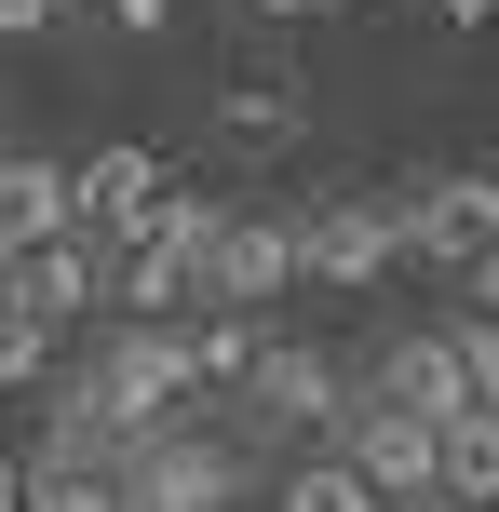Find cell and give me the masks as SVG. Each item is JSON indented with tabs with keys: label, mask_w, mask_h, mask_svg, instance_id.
Wrapping results in <instances>:
<instances>
[{
	"label": "cell",
	"mask_w": 499,
	"mask_h": 512,
	"mask_svg": "<svg viewBox=\"0 0 499 512\" xmlns=\"http://www.w3.org/2000/svg\"><path fill=\"white\" fill-rule=\"evenodd\" d=\"M0 310H14V256H0Z\"/></svg>",
	"instance_id": "23"
},
{
	"label": "cell",
	"mask_w": 499,
	"mask_h": 512,
	"mask_svg": "<svg viewBox=\"0 0 499 512\" xmlns=\"http://www.w3.org/2000/svg\"><path fill=\"white\" fill-rule=\"evenodd\" d=\"M486 243H499V176H486V162H459V176H419V189H405V256L473 270Z\"/></svg>",
	"instance_id": "6"
},
{
	"label": "cell",
	"mask_w": 499,
	"mask_h": 512,
	"mask_svg": "<svg viewBox=\"0 0 499 512\" xmlns=\"http://www.w3.org/2000/svg\"><path fill=\"white\" fill-rule=\"evenodd\" d=\"M392 256H405V203L392 189H351V203L297 216V283H378Z\"/></svg>",
	"instance_id": "3"
},
{
	"label": "cell",
	"mask_w": 499,
	"mask_h": 512,
	"mask_svg": "<svg viewBox=\"0 0 499 512\" xmlns=\"http://www.w3.org/2000/svg\"><path fill=\"white\" fill-rule=\"evenodd\" d=\"M162 189H176V176H162V149H81V162H68V230L108 243V230H135Z\"/></svg>",
	"instance_id": "9"
},
{
	"label": "cell",
	"mask_w": 499,
	"mask_h": 512,
	"mask_svg": "<svg viewBox=\"0 0 499 512\" xmlns=\"http://www.w3.org/2000/svg\"><path fill=\"white\" fill-rule=\"evenodd\" d=\"M432 14H446V27H499V0H432Z\"/></svg>",
	"instance_id": "20"
},
{
	"label": "cell",
	"mask_w": 499,
	"mask_h": 512,
	"mask_svg": "<svg viewBox=\"0 0 499 512\" xmlns=\"http://www.w3.org/2000/svg\"><path fill=\"white\" fill-rule=\"evenodd\" d=\"M243 405L270 418V432H338L351 418V364L311 351V337H257V364H243Z\"/></svg>",
	"instance_id": "4"
},
{
	"label": "cell",
	"mask_w": 499,
	"mask_h": 512,
	"mask_svg": "<svg viewBox=\"0 0 499 512\" xmlns=\"http://www.w3.org/2000/svg\"><path fill=\"white\" fill-rule=\"evenodd\" d=\"M54 230H68V162L0 149V256H27V243H54Z\"/></svg>",
	"instance_id": "10"
},
{
	"label": "cell",
	"mask_w": 499,
	"mask_h": 512,
	"mask_svg": "<svg viewBox=\"0 0 499 512\" xmlns=\"http://www.w3.org/2000/svg\"><path fill=\"white\" fill-rule=\"evenodd\" d=\"M230 486H243V459L216 432H189V418H162V432H135L108 459V499L122 512H230Z\"/></svg>",
	"instance_id": "1"
},
{
	"label": "cell",
	"mask_w": 499,
	"mask_h": 512,
	"mask_svg": "<svg viewBox=\"0 0 499 512\" xmlns=\"http://www.w3.org/2000/svg\"><path fill=\"white\" fill-rule=\"evenodd\" d=\"M432 499H473V512H499V405H459L446 432H432Z\"/></svg>",
	"instance_id": "11"
},
{
	"label": "cell",
	"mask_w": 499,
	"mask_h": 512,
	"mask_svg": "<svg viewBox=\"0 0 499 512\" xmlns=\"http://www.w3.org/2000/svg\"><path fill=\"white\" fill-rule=\"evenodd\" d=\"M405 512H473V499H405Z\"/></svg>",
	"instance_id": "22"
},
{
	"label": "cell",
	"mask_w": 499,
	"mask_h": 512,
	"mask_svg": "<svg viewBox=\"0 0 499 512\" xmlns=\"http://www.w3.org/2000/svg\"><path fill=\"white\" fill-rule=\"evenodd\" d=\"M338 14H365V0H338Z\"/></svg>",
	"instance_id": "24"
},
{
	"label": "cell",
	"mask_w": 499,
	"mask_h": 512,
	"mask_svg": "<svg viewBox=\"0 0 499 512\" xmlns=\"http://www.w3.org/2000/svg\"><path fill=\"white\" fill-rule=\"evenodd\" d=\"M284 283H297V216L216 203V243H203V297H189V310H270Z\"/></svg>",
	"instance_id": "2"
},
{
	"label": "cell",
	"mask_w": 499,
	"mask_h": 512,
	"mask_svg": "<svg viewBox=\"0 0 499 512\" xmlns=\"http://www.w3.org/2000/svg\"><path fill=\"white\" fill-rule=\"evenodd\" d=\"M446 337H459V378H473V405H499V324L473 310V324H446Z\"/></svg>",
	"instance_id": "16"
},
{
	"label": "cell",
	"mask_w": 499,
	"mask_h": 512,
	"mask_svg": "<svg viewBox=\"0 0 499 512\" xmlns=\"http://www.w3.org/2000/svg\"><path fill=\"white\" fill-rule=\"evenodd\" d=\"M108 27H122V41H162V27H176V0H108Z\"/></svg>",
	"instance_id": "17"
},
{
	"label": "cell",
	"mask_w": 499,
	"mask_h": 512,
	"mask_svg": "<svg viewBox=\"0 0 499 512\" xmlns=\"http://www.w3.org/2000/svg\"><path fill=\"white\" fill-rule=\"evenodd\" d=\"M54 14H68V0H0V41H41Z\"/></svg>",
	"instance_id": "18"
},
{
	"label": "cell",
	"mask_w": 499,
	"mask_h": 512,
	"mask_svg": "<svg viewBox=\"0 0 499 512\" xmlns=\"http://www.w3.org/2000/svg\"><path fill=\"white\" fill-rule=\"evenodd\" d=\"M41 378H54V324L0 310V405H14V391H41Z\"/></svg>",
	"instance_id": "13"
},
{
	"label": "cell",
	"mask_w": 499,
	"mask_h": 512,
	"mask_svg": "<svg viewBox=\"0 0 499 512\" xmlns=\"http://www.w3.org/2000/svg\"><path fill=\"white\" fill-rule=\"evenodd\" d=\"M14 310H27V324H54V337L95 324V310H108V243H95V230L27 243V256H14Z\"/></svg>",
	"instance_id": "7"
},
{
	"label": "cell",
	"mask_w": 499,
	"mask_h": 512,
	"mask_svg": "<svg viewBox=\"0 0 499 512\" xmlns=\"http://www.w3.org/2000/svg\"><path fill=\"white\" fill-rule=\"evenodd\" d=\"M216 108H230V135H257V149H270V135H297V95H284V81H230Z\"/></svg>",
	"instance_id": "15"
},
{
	"label": "cell",
	"mask_w": 499,
	"mask_h": 512,
	"mask_svg": "<svg viewBox=\"0 0 499 512\" xmlns=\"http://www.w3.org/2000/svg\"><path fill=\"white\" fill-rule=\"evenodd\" d=\"M0 512H27V472H14V459H0Z\"/></svg>",
	"instance_id": "21"
},
{
	"label": "cell",
	"mask_w": 499,
	"mask_h": 512,
	"mask_svg": "<svg viewBox=\"0 0 499 512\" xmlns=\"http://www.w3.org/2000/svg\"><path fill=\"white\" fill-rule=\"evenodd\" d=\"M27 512H122L108 472H68V459H27Z\"/></svg>",
	"instance_id": "14"
},
{
	"label": "cell",
	"mask_w": 499,
	"mask_h": 512,
	"mask_svg": "<svg viewBox=\"0 0 499 512\" xmlns=\"http://www.w3.org/2000/svg\"><path fill=\"white\" fill-rule=\"evenodd\" d=\"M243 14H270V27H297V14H338V0H243Z\"/></svg>",
	"instance_id": "19"
},
{
	"label": "cell",
	"mask_w": 499,
	"mask_h": 512,
	"mask_svg": "<svg viewBox=\"0 0 499 512\" xmlns=\"http://www.w3.org/2000/svg\"><path fill=\"white\" fill-rule=\"evenodd\" d=\"M270 512H378V486L338 459V445H311V459H297L284 486H270Z\"/></svg>",
	"instance_id": "12"
},
{
	"label": "cell",
	"mask_w": 499,
	"mask_h": 512,
	"mask_svg": "<svg viewBox=\"0 0 499 512\" xmlns=\"http://www.w3.org/2000/svg\"><path fill=\"white\" fill-rule=\"evenodd\" d=\"M324 445H338V459H351V472H365V486H378V512H405V499H432V418H405V405H378L365 378H351V418H338V432H324Z\"/></svg>",
	"instance_id": "5"
},
{
	"label": "cell",
	"mask_w": 499,
	"mask_h": 512,
	"mask_svg": "<svg viewBox=\"0 0 499 512\" xmlns=\"http://www.w3.org/2000/svg\"><path fill=\"white\" fill-rule=\"evenodd\" d=\"M365 391H378V405H405V418H432V432L473 405V378H459V337H446V324H405L392 351H378V378H365Z\"/></svg>",
	"instance_id": "8"
}]
</instances>
